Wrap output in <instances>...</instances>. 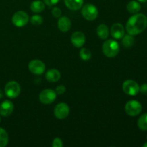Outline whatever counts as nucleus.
<instances>
[{
  "instance_id": "f257e3e1",
  "label": "nucleus",
  "mask_w": 147,
  "mask_h": 147,
  "mask_svg": "<svg viewBox=\"0 0 147 147\" xmlns=\"http://www.w3.org/2000/svg\"><path fill=\"white\" fill-rule=\"evenodd\" d=\"M147 26V17L144 14H137L131 16L126 22L127 32L132 36L142 33Z\"/></svg>"
},
{
  "instance_id": "f03ea898",
  "label": "nucleus",
  "mask_w": 147,
  "mask_h": 147,
  "mask_svg": "<svg viewBox=\"0 0 147 147\" xmlns=\"http://www.w3.org/2000/svg\"><path fill=\"white\" fill-rule=\"evenodd\" d=\"M120 47L119 43L113 40H108L103 43V52L108 57H116L119 53Z\"/></svg>"
},
{
  "instance_id": "7ed1b4c3",
  "label": "nucleus",
  "mask_w": 147,
  "mask_h": 147,
  "mask_svg": "<svg viewBox=\"0 0 147 147\" xmlns=\"http://www.w3.org/2000/svg\"><path fill=\"white\" fill-rule=\"evenodd\" d=\"M21 92L20 84L16 81H9L4 87V93L9 98H16L18 97Z\"/></svg>"
},
{
  "instance_id": "20e7f679",
  "label": "nucleus",
  "mask_w": 147,
  "mask_h": 147,
  "mask_svg": "<svg viewBox=\"0 0 147 147\" xmlns=\"http://www.w3.org/2000/svg\"><path fill=\"white\" fill-rule=\"evenodd\" d=\"M81 14L86 20L88 21H93L96 20L98 14L97 7L91 4H86L83 7Z\"/></svg>"
},
{
  "instance_id": "39448f33",
  "label": "nucleus",
  "mask_w": 147,
  "mask_h": 147,
  "mask_svg": "<svg viewBox=\"0 0 147 147\" xmlns=\"http://www.w3.org/2000/svg\"><path fill=\"white\" fill-rule=\"evenodd\" d=\"M142 111V106L139 101L135 100H129L125 106V111L129 116H136Z\"/></svg>"
},
{
  "instance_id": "423d86ee",
  "label": "nucleus",
  "mask_w": 147,
  "mask_h": 147,
  "mask_svg": "<svg viewBox=\"0 0 147 147\" xmlns=\"http://www.w3.org/2000/svg\"><path fill=\"white\" fill-rule=\"evenodd\" d=\"M13 24L17 27H22L25 26L29 22V16L25 11H18L14 13L11 19Z\"/></svg>"
},
{
  "instance_id": "0eeeda50",
  "label": "nucleus",
  "mask_w": 147,
  "mask_h": 147,
  "mask_svg": "<svg viewBox=\"0 0 147 147\" xmlns=\"http://www.w3.org/2000/svg\"><path fill=\"white\" fill-rule=\"evenodd\" d=\"M122 88L123 92L129 96H136L139 92V86L133 80H127L123 82Z\"/></svg>"
},
{
  "instance_id": "6e6552de",
  "label": "nucleus",
  "mask_w": 147,
  "mask_h": 147,
  "mask_svg": "<svg viewBox=\"0 0 147 147\" xmlns=\"http://www.w3.org/2000/svg\"><path fill=\"white\" fill-rule=\"evenodd\" d=\"M57 98L55 91L53 89H45L40 93L39 98L43 104H50L53 103Z\"/></svg>"
},
{
  "instance_id": "1a4fd4ad",
  "label": "nucleus",
  "mask_w": 147,
  "mask_h": 147,
  "mask_svg": "<svg viewBox=\"0 0 147 147\" xmlns=\"http://www.w3.org/2000/svg\"><path fill=\"white\" fill-rule=\"evenodd\" d=\"M30 71L37 76L43 74L45 70V65L40 60H32L28 65Z\"/></svg>"
},
{
  "instance_id": "9d476101",
  "label": "nucleus",
  "mask_w": 147,
  "mask_h": 147,
  "mask_svg": "<svg viewBox=\"0 0 147 147\" xmlns=\"http://www.w3.org/2000/svg\"><path fill=\"white\" fill-rule=\"evenodd\" d=\"M70 113V108L65 103H60L55 106L54 109V115L57 119L62 120L68 116Z\"/></svg>"
},
{
  "instance_id": "9b49d317",
  "label": "nucleus",
  "mask_w": 147,
  "mask_h": 147,
  "mask_svg": "<svg viewBox=\"0 0 147 147\" xmlns=\"http://www.w3.org/2000/svg\"><path fill=\"white\" fill-rule=\"evenodd\" d=\"M111 36L116 40H120L125 34V30L123 26L120 23H115L111 29Z\"/></svg>"
},
{
  "instance_id": "f8f14e48",
  "label": "nucleus",
  "mask_w": 147,
  "mask_h": 147,
  "mask_svg": "<svg viewBox=\"0 0 147 147\" xmlns=\"http://www.w3.org/2000/svg\"><path fill=\"white\" fill-rule=\"evenodd\" d=\"M71 42L75 47H82L86 42V36L82 32H75L71 35Z\"/></svg>"
},
{
  "instance_id": "ddd939ff",
  "label": "nucleus",
  "mask_w": 147,
  "mask_h": 147,
  "mask_svg": "<svg viewBox=\"0 0 147 147\" xmlns=\"http://www.w3.org/2000/svg\"><path fill=\"white\" fill-rule=\"evenodd\" d=\"M14 110V105L10 100H4L0 104V114L3 116H9Z\"/></svg>"
},
{
  "instance_id": "4468645a",
  "label": "nucleus",
  "mask_w": 147,
  "mask_h": 147,
  "mask_svg": "<svg viewBox=\"0 0 147 147\" xmlns=\"http://www.w3.org/2000/svg\"><path fill=\"white\" fill-rule=\"evenodd\" d=\"M72 23L70 19L67 17H61L57 22V27L59 30L63 32L69 31L71 28Z\"/></svg>"
},
{
  "instance_id": "2eb2a0df",
  "label": "nucleus",
  "mask_w": 147,
  "mask_h": 147,
  "mask_svg": "<svg viewBox=\"0 0 147 147\" xmlns=\"http://www.w3.org/2000/svg\"><path fill=\"white\" fill-rule=\"evenodd\" d=\"M60 73L56 69H51L49 70L45 74V78L47 81L55 83L57 82L60 78Z\"/></svg>"
},
{
  "instance_id": "dca6fc26",
  "label": "nucleus",
  "mask_w": 147,
  "mask_h": 147,
  "mask_svg": "<svg viewBox=\"0 0 147 147\" xmlns=\"http://www.w3.org/2000/svg\"><path fill=\"white\" fill-rule=\"evenodd\" d=\"M64 1L67 8L74 11L80 9L83 4V0H64Z\"/></svg>"
},
{
  "instance_id": "f3484780",
  "label": "nucleus",
  "mask_w": 147,
  "mask_h": 147,
  "mask_svg": "<svg viewBox=\"0 0 147 147\" xmlns=\"http://www.w3.org/2000/svg\"><path fill=\"white\" fill-rule=\"evenodd\" d=\"M96 32L101 40H106L109 37V28L104 24H100L98 26Z\"/></svg>"
},
{
  "instance_id": "a211bd4d",
  "label": "nucleus",
  "mask_w": 147,
  "mask_h": 147,
  "mask_svg": "<svg viewBox=\"0 0 147 147\" xmlns=\"http://www.w3.org/2000/svg\"><path fill=\"white\" fill-rule=\"evenodd\" d=\"M30 9L34 13L42 12L45 9V3L40 0H35L32 2L30 5Z\"/></svg>"
},
{
  "instance_id": "6ab92c4d",
  "label": "nucleus",
  "mask_w": 147,
  "mask_h": 147,
  "mask_svg": "<svg viewBox=\"0 0 147 147\" xmlns=\"http://www.w3.org/2000/svg\"><path fill=\"white\" fill-rule=\"evenodd\" d=\"M141 9V5L138 1H131L127 4V10L129 13L131 14H136Z\"/></svg>"
},
{
  "instance_id": "aec40b11",
  "label": "nucleus",
  "mask_w": 147,
  "mask_h": 147,
  "mask_svg": "<svg viewBox=\"0 0 147 147\" xmlns=\"http://www.w3.org/2000/svg\"><path fill=\"white\" fill-rule=\"evenodd\" d=\"M9 142V136L7 132L2 128H0V147H4Z\"/></svg>"
},
{
  "instance_id": "412c9836",
  "label": "nucleus",
  "mask_w": 147,
  "mask_h": 147,
  "mask_svg": "<svg viewBox=\"0 0 147 147\" xmlns=\"http://www.w3.org/2000/svg\"><path fill=\"white\" fill-rule=\"evenodd\" d=\"M134 42L135 40L134 37L129 34L127 35L124 34V36L122 37V44L125 47H131L134 45Z\"/></svg>"
},
{
  "instance_id": "4be33fe9",
  "label": "nucleus",
  "mask_w": 147,
  "mask_h": 147,
  "mask_svg": "<svg viewBox=\"0 0 147 147\" xmlns=\"http://www.w3.org/2000/svg\"><path fill=\"white\" fill-rule=\"evenodd\" d=\"M138 127L142 131H147V113L140 116L137 122Z\"/></svg>"
},
{
  "instance_id": "5701e85b",
  "label": "nucleus",
  "mask_w": 147,
  "mask_h": 147,
  "mask_svg": "<svg viewBox=\"0 0 147 147\" xmlns=\"http://www.w3.org/2000/svg\"><path fill=\"white\" fill-rule=\"evenodd\" d=\"M79 55H80V58L83 60H85V61L90 60V57H91V52L87 48H82L80 50Z\"/></svg>"
},
{
  "instance_id": "b1692460",
  "label": "nucleus",
  "mask_w": 147,
  "mask_h": 147,
  "mask_svg": "<svg viewBox=\"0 0 147 147\" xmlns=\"http://www.w3.org/2000/svg\"><path fill=\"white\" fill-rule=\"evenodd\" d=\"M30 22L32 24L34 25H40L41 24H42L43 22V18L42 17H41L40 15L38 14H34V15L32 16L31 18H30Z\"/></svg>"
},
{
  "instance_id": "393cba45",
  "label": "nucleus",
  "mask_w": 147,
  "mask_h": 147,
  "mask_svg": "<svg viewBox=\"0 0 147 147\" xmlns=\"http://www.w3.org/2000/svg\"><path fill=\"white\" fill-rule=\"evenodd\" d=\"M65 90H66V88L63 85H60V86L56 87L55 90V91L56 94L57 95H62L65 92Z\"/></svg>"
},
{
  "instance_id": "a878e982",
  "label": "nucleus",
  "mask_w": 147,
  "mask_h": 147,
  "mask_svg": "<svg viewBox=\"0 0 147 147\" xmlns=\"http://www.w3.org/2000/svg\"><path fill=\"white\" fill-rule=\"evenodd\" d=\"M52 146L53 147H62L63 146V141H62V139H60V138H55V139L53 140Z\"/></svg>"
},
{
  "instance_id": "bb28decb",
  "label": "nucleus",
  "mask_w": 147,
  "mask_h": 147,
  "mask_svg": "<svg viewBox=\"0 0 147 147\" xmlns=\"http://www.w3.org/2000/svg\"><path fill=\"white\" fill-rule=\"evenodd\" d=\"M52 14L53 15V17H56V18L57 17H60V16L62 14V11L60 8H58V7H55L52 10Z\"/></svg>"
},
{
  "instance_id": "cd10ccee",
  "label": "nucleus",
  "mask_w": 147,
  "mask_h": 147,
  "mask_svg": "<svg viewBox=\"0 0 147 147\" xmlns=\"http://www.w3.org/2000/svg\"><path fill=\"white\" fill-rule=\"evenodd\" d=\"M60 0H43V2L47 6H53L55 4H57Z\"/></svg>"
},
{
  "instance_id": "c85d7f7f",
  "label": "nucleus",
  "mask_w": 147,
  "mask_h": 147,
  "mask_svg": "<svg viewBox=\"0 0 147 147\" xmlns=\"http://www.w3.org/2000/svg\"><path fill=\"white\" fill-rule=\"evenodd\" d=\"M139 91L144 95H147V83H144L139 87Z\"/></svg>"
},
{
  "instance_id": "c756f323",
  "label": "nucleus",
  "mask_w": 147,
  "mask_h": 147,
  "mask_svg": "<svg viewBox=\"0 0 147 147\" xmlns=\"http://www.w3.org/2000/svg\"><path fill=\"white\" fill-rule=\"evenodd\" d=\"M3 92H2V90H1V89H0V99L1 98H3Z\"/></svg>"
},
{
  "instance_id": "7c9ffc66",
  "label": "nucleus",
  "mask_w": 147,
  "mask_h": 147,
  "mask_svg": "<svg viewBox=\"0 0 147 147\" xmlns=\"http://www.w3.org/2000/svg\"><path fill=\"white\" fill-rule=\"evenodd\" d=\"M139 1H140V2H146L147 0H138Z\"/></svg>"
},
{
  "instance_id": "2f4dec72",
  "label": "nucleus",
  "mask_w": 147,
  "mask_h": 147,
  "mask_svg": "<svg viewBox=\"0 0 147 147\" xmlns=\"http://www.w3.org/2000/svg\"><path fill=\"white\" fill-rule=\"evenodd\" d=\"M143 146H144V147H147V142H146V143H145L143 145Z\"/></svg>"
},
{
  "instance_id": "473e14b6",
  "label": "nucleus",
  "mask_w": 147,
  "mask_h": 147,
  "mask_svg": "<svg viewBox=\"0 0 147 147\" xmlns=\"http://www.w3.org/2000/svg\"><path fill=\"white\" fill-rule=\"evenodd\" d=\"M0 122H1V118H0Z\"/></svg>"
}]
</instances>
